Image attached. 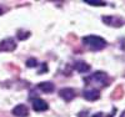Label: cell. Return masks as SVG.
Returning a JSON list of instances; mask_svg holds the SVG:
<instances>
[{
    "label": "cell",
    "instance_id": "obj_14",
    "mask_svg": "<svg viewBox=\"0 0 125 117\" xmlns=\"http://www.w3.org/2000/svg\"><path fill=\"white\" fill-rule=\"evenodd\" d=\"M3 14H4V9L0 6V15H3Z\"/></svg>",
    "mask_w": 125,
    "mask_h": 117
},
{
    "label": "cell",
    "instance_id": "obj_13",
    "mask_svg": "<svg viewBox=\"0 0 125 117\" xmlns=\"http://www.w3.org/2000/svg\"><path fill=\"white\" fill-rule=\"evenodd\" d=\"M29 36H30L29 33H26V34H21V31H19V33H18V37H19V40H24V39H26V37H29Z\"/></svg>",
    "mask_w": 125,
    "mask_h": 117
},
{
    "label": "cell",
    "instance_id": "obj_12",
    "mask_svg": "<svg viewBox=\"0 0 125 117\" xmlns=\"http://www.w3.org/2000/svg\"><path fill=\"white\" fill-rule=\"evenodd\" d=\"M36 65H38L36 59H33V57H31V59H29V60L26 61V66H28V67H35Z\"/></svg>",
    "mask_w": 125,
    "mask_h": 117
},
{
    "label": "cell",
    "instance_id": "obj_3",
    "mask_svg": "<svg viewBox=\"0 0 125 117\" xmlns=\"http://www.w3.org/2000/svg\"><path fill=\"white\" fill-rule=\"evenodd\" d=\"M16 49V42L14 39L9 37L0 42V51H14Z\"/></svg>",
    "mask_w": 125,
    "mask_h": 117
},
{
    "label": "cell",
    "instance_id": "obj_10",
    "mask_svg": "<svg viewBox=\"0 0 125 117\" xmlns=\"http://www.w3.org/2000/svg\"><path fill=\"white\" fill-rule=\"evenodd\" d=\"M74 69L80 73H84V72H88L90 70V65H88L85 61H76L74 63Z\"/></svg>",
    "mask_w": 125,
    "mask_h": 117
},
{
    "label": "cell",
    "instance_id": "obj_4",
    "mask_svg": "<svg viewBox=\"0 0 125 117\" xmlns=\"http://www.w3.org/2000/svg\"><path fill=\"white\" fill-rule=\"evenodd\" d=\"M103 21H104L106 25L115 26V27H120V26H123V24H124V20H123V19L115 18V16H104V18H103Z\"/></svg>",
    "mask_w": 125,
    "mask_h": 117
},
{
    "label": "cell",
    "instance_id": "obj_1",
    "mask_svg": "<svg viewBox=\"0 0 125 117\" xmlns=\"http://www.w3.org/2000/svg\"><path fill=\"white\" fill-rule=\"evenodd\" d=\"M83 42L90 49V50H94V51H99V50H103L104 47L106 46V41L105 39H103L98 35H89V36H85L83 39Z\"/></svg>",
    "mask_w": 125,
    "mask_h": 117
},
{
    "label": "cell",
    "instance_id": "obj_2",
    "mask_svg": "<svg viewBox=\"0 0 125 117\" xmlns=\"http://www.w3.org/2000/svg\"><path fill=\"white\" fill-rule=\"evenodd\" d=\"M108 80V76H106V73L105 72H103V71H98L95 72L94 75H91L90 77H88V81H91L94 83H99V85H105Z\"/></svg>",
    "mask_w": 125,
    "mask_h": 117
},
{
    "label": "cell",
    "instance_id": "obj_6",
    "mask_svg": "<svg viewBox=\"0 0 125 117\" xmlns=\"http://www.w3.org/2000/svg\"><path fill=\"white\" fill-rule=\"evenodd\" d=\"M33 108L36 111V112H43V111H46L49 108V105L41 99H36L33 101Z\"/></svg>",
    "mask_w": 125,
    "mask_h": 117
},
{
    "label": "cell",
    "instance_id": "obj_8",
    "mask_svg": "<svg viewBox=\"0 0 125 117\" xmlns=\"http://www.w3.org/2000/svg\"><path fill=\"white\" fill-rule=\"evenodd\" d=\"M100 97V92L98 90H86L84 91V99L88 100V101H95Z\"/></svg>",
    "mask_w": 125,
    "mask_h": 117
},
{
    "label": "cell",
    "instance_id": "obj_5",
    "mask_svg": "<svg viewBox=\"0 0 125 117\" xmlns=\"http://www.w3.org/2000/svg\"><path fill=\"white\" fill-rule=\"evenodd\" d=\"M13 115L15 117H26L29 115V110L25 105H18L13 108Z\"/></svg>",
    "mask_w": 125,
    "mask_h": 117
},
{
    "label": "cell",
    "instance_id": "obj_11",
    "mask_svg": "<svg viewBox=\"0 0 125 117\" xmlns=\"http://www.w3.org/2000/svg\"><path fill=\"white\" fill-rule=\"evenodd\" d=\"M85 3L89 5H94V6H105L106 3L104 1H91V0H85Z\"/></svg>",
    "mask_w": 125,
    "mask_h": 117
},
{
    "label": "cell",
    "instance_id": "obj_9",
    "mask_svg": "<svg viewBox=\"0 0 125 117\" xmlns=\"http://www.w3.org/2000/svg\"><path fill=\"white\" fill-rule=\"evenodd\" d=\"M39 89L45 92V93H51L54 91L55 86H54V83L53 82H50V81H44V82H40L39 83Z\"/></svg>",
    "mask_w": 125,
    "mask_h": 117
},
{
    "label": "cell",
    "instance_id": "obj_15",
    "mask_svg": "<svg viewBox=\"0 0 125 117\" xmlns=\"http://www.w3.org/2000/svg\"><path fill=\"white\" fill-rule=\"evenodd\" d=\"M93 117H101V113H98L96 116H93Z\"/></svg>",
    "mask_w": 125,
    "mask_h": 117
},
{
    "label": "cell",
    "instance_id": "obj_7",
    "mask_svg": "<svg viewBox=\"0 0 125 117\" xmlns=\"http://www.w3.org/2000/svg\"><path fill=\"white\" fill-rule=\"evenodd\" d=\"M59 95H60V97L64 99L65 101H71L75 97V91L73 89H70V87H65V89L60 90Z\"/></svg>",
    "mask_w": 125,
    "mask_h": 117
}]
</instances>
